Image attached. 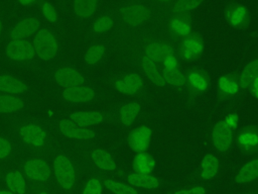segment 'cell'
Instances as JSON below:
<instances>
[{
    "mask_svg": "<svg viewBox=\"0 0 258 194\" xmlns=\"http://www.w3.org/2000/svg\"><path fill=\"white\" fill-rule=\"evenodd\" d=\"M14 131L18 141L31 151L42 152L51 143L50 131L38 121L21 120L15 125Z\"/></svg>",
    "mask_w": 258,
    "mask_h": 194,
    "instance_id": "obj_1",
    "label": "cell"
},
{
    "mask_svg": "<svg viewBox=\"0 0 258 194\" xmlns=\"http://www.w3.org/2000/svg\"><path fill=\"white\" fill-rule=\"evenodd\" d=\"M32 44L36 57L42 62L54 61L59 55V42L48 28L39 29L33 36Z\"/></svg>",
    "mask_w": 258,
    "mask_h": 194,
    "instance_id": "obj_2",
    "label": "cell"
},
{
    "mask_svg": "<svg viewBox=\"0 0 258 194\" xmlns=\"http://www.w3.org/2000/svg\"><path fill=\"white\" fill-rule=\"evenodd\" d=\"M51 171L53 172L57 185L64 191H71L77 181V172L72 159L63 154L58 153L52 160Z\"/></svg>",
    "mask_w": 258,
    "mask_h": 194,
    "instance_id": "obj_3",
    "label": "cell"
},
{
    "mask_svg": "<svg viewBox=\"0 0 258 194\" xmlns=\"http://www.w3.org/2000/svg\"><path fill=\"white\" fill-rule=\"evenodd\" d=\"M5 57L15 63H30L35 58L32 41L27 39H10L4 47Z\"/></svg>",
    "mask_w": 258,
    "mask_h": 194,
    "instance_id": "obj_4",
    "label": "cell"
},
{
    "mask_svg": "<svg viewBox=\"0 0 258 194\" xmlns=\"http://www.w3.org/2000/svg\"><path fill=\"white\" fill-rule=\"evenodd\" d=\"M57 131L64 137L76 140H91L96 137V132L91 127L82 126L70 120L69 118L60 119L55 124Z\"/></svg>",
    "mask_w": 258,
    "mask_h": 194,
    "instance_id": "obj_5",
    "label": "cell"
},
{
    "mask_svg": "<svg viewBox=\"0 0 258 194\" xmlns=\"http://www.w3.org/2000/svg\"><path fill=\"white\" fill-rule=\"evenodd\" d=\"M52 81L62 88H69L86 84L85 76L75 67L61 66L51 73Z\"/></svg>",
    "mask_w": 258,
    "mask_h": 194,
    "instance_id": "obj_6",
    "label": "cell"
},
{
    "mask_svg": "<svg viewBox=\"0 0 258 194\" xmlns=\"http://www.w3.org/2000/svg\"><path fill=\"white\" fill-rule=\"evenodd\" d=\"M23 174L26 178L34 182H45L51 176L49 164L41 158H30L23 163Z\"/></svg>",
    "mask_w": 258,
    "mask_h": 194,
    "instance_id": "obj_7",
    "label": "cell"
},
{
    "mask_svg": "<svg viewBox=\"0 0 258 194\" xmlns=\"http://www.w3.org/2000/svg\"><path fill=\"white\" fill-rule=\"evenodd\" d=\"M234 138V128L225 120L218 121L212 131V142L214 148L219 152H227L232 146Z\"/></svg>",
    "mask_w": 258,
    "mask_h": 194,
    "instance_id": "obj_8",
    "label": "cell"
},
{
    "mask_svg": "<svg viewBox=\"0 0 258 194\" xmlns=\"http://www.w3.org/2000/svg\"><path fill=\"white\" fill-rule=\"evenodd\" d=\"M60 97L64 102L72 104H82L94 100L96 97V92L92 87L84 84L69 88H62L60 92Z\"/></svg>",
    "mask_w": 258,
    "mask_h": 194,
    "instance_id": "obj_9",
    "label": "cell"
},
{
    "mask_svg": "<svg viewBox=\"0 0 258 194\" xmlns=\"http://www.w3.org/2000/svg\"><path fill=\"white\" fill-rule=\"evenodd\" d=\"M120 17L127 25H139L150 17V10L142 4H129L121 8Z\"/></svg>",
    "mask_w": 258,
    "mask_h": 194,
    "instance_id": "obj_10",
    "label": "cell"
},
{
    "mask_svg": "<svg viewBox=\"0 0 258 194\" xmlns=\"http://www.w3.org/2000/svg\"><path fill=\"white\" fill-rule=\"evenodd\" d=\"M40 26V21L34 16H27L19 20L9 31L10 39H27L34 35Z\"/></svg>",
    "mask_w": 258,
    "mask_h": 194,
    "instance_id": "obj_11",
    "label": "cell"
},
{
    "mask_svg": "<svg viewBox=\"0 0 258 194\" xmlns=\"http://www.w3.org/2000/svg\"><path fill=\"white\" fill-rule=\"evenodd\" d=\"M29 91V86L22 79L11 74H0V93L22 95Z\"/></svg>",
    "mask_w": 258,
    "mask_h": 194,
    "instance_id": "obj_12",
    "label": "cell"
},
{
    "mask_svg": "<svg viewBox=\"0 0 258 194\" xmlns=\"http://www.w3.org/2000/svg\"><path fill=\"white\" fill-rule=\"evenodd\" d=\"M68 118L82 126L91 127L103 123L106 120V115L96 110H80L70 113Z\"/></svg>",
    "mask_w": 258,
    "mask_h": 194,
    "instance_id": "obj_13",
    "label": "cell"
},
{
    "mask_svg": "<svg viewBox=\"0 0 258 194\" xmlns=\"http://www.w3.org/2000/svg\"><path fill=\"white\" fill-rule=\"evenodd\" d=\"M115 88L126 95H133L139 92L143 86V79L137 73H129L114 82Z\"/></svg>",
    "mask_w": 258,
    "mask_h": 194,
    "instance_id": "obj_14",
    "label": "cell"
},
{
    "mask_svg": "<svg viewBox=\"0 0 258 194\" xmlns=\"http://www.w3.org/2000/svg\"><path fill=\"white\" fill-rule=\"evenodd\" d=\"M152 135L151 128L146 125H141L135 128L129 135V146L136 153L145 152L149 146Z\"/></svg>",
    "mask_w": 258,
    "mask_h": 194,
    "instance_id": "obj_15",
    "label": "cell"
},
{
    "mask_svg": "<svg viewBox=\"0 0 258 194\" xmlns=\"http://www.w3.org/2000/svg\"><path fill=\"white\" fill-rule=\"evenodd\" d=\"M26 106V100L21 95L0 93V114H15Z\"/></svg>",
    "mask_w": 258,
    "mask_h": 194,
    "instance_id": "obj_16",
    "label": "cell"
},
{
    "mask_svg": "<svg viewBox=\"0 0 258 194\" xmlns=\"http://www.w3.org/2000/svg\"><path fill=\"white\" fill-rule=\"evenodd\" d=\"M4 182L7 189L14 194H27L25 176L19 170H9L4 176Z\"/></svg>",
    "mask_w": 258,
    "mask_h": 194,
    "instance_id": "obj_17",
    "label": "cell"
},
{
    "mask_svg": "<svg viewBox=\"0 0 258 194\" xmlns=\"http://www.w3.org/2000/svg\"><path fill=\"white\" fill-rule=\"evenodd\" d=\"M92 162L103 171H113L116 168V163L109 152L104 149H94L90 153Z\"/></svg>",
    "mask_w": 258,
    "mask_h": 194,
    "instance_id": "obj_18",
    "label": "cell"
},
{
    "mask_svg": "<svg viewBox=\"0 0 258 194\" xmlns=\"http://www.w3.org/2000/svg\"><path fill=\"white\" fill-rule=\"evenodd\" d=\"M204 50L202 40L196 36H189L185 38L181 44V56L184 60L189 61L199 57Z\"/></svg>",
    "mask_w": 258,
    "mask_h": 194,
    "instance_id": "obj_19",
    "label": "cell"
},
{
    "mask_svg": "<svg viewBox=\"0 0 258 194\" xmlns=\"http://www.w3.org/2000/svg\"><path fill=\"white\" fill-rule=\"evenodd\" d=\"M140 109H141L140 103L136 101L128 102L122 105L118 111V117L120 122L125 126H129L133 124V122L135 121V119L137 118L140 112Z\"/></svg>",
    "mask_w": 258,
    "mask_h": 194,
    "instance_id": "obj_20",
    "label": "cell"
},
{
    "mask_svg": "<svg viewBox=\"0 0 258 194\" xmlns=\"http://www.w3.org/2000/svg\"><path fill=\"white\" fill-rule=\"evenodd\" d=\"M128 182L132 186H136L139 188H144V189H155L159 187V180L146 173H134L130 174L127 178Z\"/></svg>",
    "mask_w": 258,
    "mask_h": 194,
    "instance_id": "obj_21",
    "label": "cell"
},
{
    "mask_svg": "<svg viewBox=\"0 0 258 194\" xmlns=\"http://www.w3.org/2000/svg\"><path fill=\"white\" fill-rule=\"evenodd\" d=\"M98 2L99 0H73V8L79 18L88 19L95 14Z\"/></svg>",
    "mask_w": 258,
    "mask_h": 194,
    "instance_id": "obj_22",
    "label": "cell"
},
{
    "mask_svg": "<svg viewBox=\"0 0 258 194\" xmlns=\"http://www.w3.org/2000/svg\"><path fill=\"white\" fill-rule=\"evenodd\" d=\"M173 54V50L170 45L162 42H151L145 48V57L149 58L153 62H160L167 55Z\"/></svg>",
    "mask_w": 258,
    "mask_h": 194,
    "instance_id": "obj_23",
    "label": "cell"
},
{
    "mask_svg": "<svg viewBox=\"0 0 258 194\" xmlns=\"http://www.w3.org/2000/svg\"><path fill=\"white\" fill-rule=\"evenodd\" d=\"M141 67L147 78L150 79L152 83H154L157 86H164L166 84L162 74L158 71L155 62H153L147 57H143L141 60Z\"/></svg>",
    "mask_w": 258,
    "mask_h": 194,
    "instance_id": "obj_24",
    "label": "cell"
},
{
    "mask_svg": "<svg viewBox=\"0 0 258 194\" xmlns=\"http://www.w3.org/2000/svg\"><path fill=\"white\" fill-rule=\"evenodd\" d=\"M258 178V158L246 163L238 172L236 181L240 184L249 183Z\"/></svg>",
    "mask_w": 258,
    "mask_h": 194,
    "instance_id": "obj_25",
    "label": "cell"
},
{
    "mask_svg": "<svg viewBox=\"0 0 258 194\" xmlns=\"http://www.w3.org/2000/svg\"><path fill=\"white\" fill-rule=\"evenodd\" d=\"M258 76V59H255L248 63L242 71L239 79V85L244 88H250L254 79Z\"/></svg>",
    "mask_w": 258,
    "mask_h": 194,
    "instance_id": "obj_26",
    "label": "cell"
},
{
    "mask_svg": "<svg viewBox=\"0 0 258 194\" xmlns=\"http://www.w3.org/2000/svg\"><path fill=\"white\" fill-rule=\"evenodd\" d=\"M219 170V160L214 155H207L204 157L201 165V176L203 179L214 178Z\"/></svg>",
    "mask_w": 258,
    "mask_h": 194,
    "instance_id": "obj_27",
    "label": "cell"
},
{
    "mask_svg": "<svg viewBox=\"0 0 258 194\" xmlns=\"http://www.w3.org/2000/svg\"><path fill=\"white\" fill-rule=\"evenodd\" d=\"M155 166V162L149 155L144 152L138 153L133 161V168L137 173L149 174Z\"/></svg>",
    "mask_w": 258,
    "mask_h": 194,
    "instance_id": "obj_28",
    "label": "cell"
},
{
    "mask_svg": "<svg viewBox=\"0 0 258 194\" xmlns=\"http://www.w3.org/2000/svg\"><path fill=\"white\" fill-rule=\"evenodd\" d=\"M106 54V47L102 43H95L91 45L85 54L84 61L88 66H95L101 62Z\"/></svg>",
    "mask_w": 258,
    "mask_h": 194,
    "instance_id": "obj_29",
    "label": "cell"
},
{
    "mask_svg": "<svg viewBox=\"0 0 258 194\" xmlns=\"http://www.w3.org/2000/svg\"><path fill=\"white\" fill-rule=\"evenodd\" d=\"M187 82L189 86L198 92H204L209 87V79L206 74L201 71H191L187 76Z\"/></svg>",
    "mask_w": 258,
    "mask_h": 194,
    "instance_id": "obj_30",
    "label": "cell"
},
{
    "mask_svg": "<svg viewBox=\"0 0 258 194\" xmlns=\"http://www.w3.org/2000/svg\"><path fill=\"white\" fill-rule=\"evenodd\" d=\"M162 76L163 79L165 81L166 84L175 86V87H180L182 85H184L185 83V78L183 76V74L177 69H173V70H164L162 72Z\"/></svg>",
    "mask_w": 258,
    "mask_h": 194,
    "instance_id": "obj_31",
    "label": "cell"
},
{
    "mask_svg": "<svg viewBox=\"0 0 258 194\" xmlns=\"http://www.w3.org/2000/svg\"><path fill=\"white\" fill-rule=\"evenodd\" d=\"M218 86L220 91L228 96L234 95L239 91V84L236 82V80L229 76H222L219 79Z\"/></svg>",
    "mask_w": 258,
    "mask_h": 194,
    "instance_id": "obj_32",
    "label": "cell"
},
{
    "mask_svg": "<svg viewBox=\"0 0 258 194\" xmlns=\"http://www.w3.org/2000/svg\"><path fill=\"white\" fill-rule=\"evenodd\" d=\"M104 184H105V187L111 192H113L114 194H138L133 187L115 180H111V179L105 180Z\"/></svg>",
    "mask_w": 258,
    "mask_h": 194,
    "instance_id": "obj_33",
    "label": "cell"
},
{
    "mask_svg": "<svg viewBox=\"0 0 258 194\" xmlns=\"http://www.w3.org/2000/svg\"><path fill=\"white\" fill-rule=\"evenodd\" d=\"M203 2L204 0H177L172 7V11L175 14H184L198 8Z\"/></svg>",
    "mask_w": 258,
    "mask_h": 194,
    "instance_id": "obj_34",
    "label": "cell"
},
{
    "mask_svg": "<svg viewBox=\"0 0 258 194\" xmlns=\"http://www.w3.org/2000/svg\"><path fill=\"white\" fill-rule=\"evenodd\" d=\"M15 144L11 138L5 135H0V161L8 159L14 153Z\"/></svg>",
    "mask_w": 258,
    "mask_h": 194,
    "instance_id": "obj_35",
    "label": "cell"
},
{
    "mask_svg": "<svg viewBox=\"0 0 258 194\" xmlns=\"http://www.w3.org/2000/svg\"><path fill=\"white\" fill-rule=\"evenodd\" d=\"M113 26V19L109 15H103L99 17L93 24V30L96 33H102L109 30Z\"/></svg>",
    "mask_w": 258,
    "mask_h": 194,
    "instance_id": "obj_36",
    "label": "cell"
},
{
    "mask_svg": "<svg viewBox=\"0 0 258 194\" xmlns=\"http://www.w3.org/2000/svg\"><path fill=\"white\" fill-rule=\"evenodd\" d=\"M239 142L242 147L253 148L258 144V134L254 131H244L239 135Z\"/></svg>",
    "mask_w": 258,
    "mask_h": 194,
    "instance_id": "obj_37",
    "label": "cell"
},
{
    "mask_svg": "<svg viewBox=\"0 0 258 194\" xmlns=\"http://www.w3.org/2000/svg\"><path fill=\"white\" fill-rule=\"evenodd\" d=\"M171 28L172 30L178 35H187L190 31V26L187 22L182 20L181 18H174L171 21Z\"/></svg>",
    "mask_w": 258,
    "mask_h": 194,
    "instance_id": "obj_38",
    "label": "cell"
},
{
    "mask_svg": "<svg viewBox=\"0 0 258 194\" xmlns=\"http://www.w3.org/2000/svg\"><path fill=\"white\" fill-rule=\"evenodd\" d=\"M82 194H102V184L97 178H91L86 183Z\"/></svg>",
    "mask_w": 258,
    "mask_h": 194,
    "instance_id": "obj_39",
    "label": "cell"
},
{
    "mask_svg": "<svg viewBox=\"0 0 258 194\" xmlns=\"http://www.w3.org/2000/svg\"><path fill=\"white\" fill-rule=\"evenodd\" d=\"M41 13L43 17L49 22H55L57 20V13L54 7L47 1L43 2L41 5Z\"/></svg>",
    "mask_w": 258,
    "mask_h": 194,
    "instance_id": "obj_40",
    "label": "cell"
},
{
    "mask_svg": "<svg viewBox=\"0 0 258 194\" xmlns=\"http://www.w3.org/2000/svg\"><path fill=\"white\" fill-rule=\"evenodd\" d=\"M162 62L164 65V70H173L178 68V61L173 54H170L164 57Z\"/></svg>",
    "mask_w": 258,
    "mask_h": 194,
    "instance_id": "obj_41",
    "label": "cell"
},
{
    "mask_svg": "<svg viewBox=\"0 0 258 194\" xmlns=\"http://www.w3.org/2000/svg\"><path fill=\"white\" fill-rule=\"evenodd\" d=\"M244 17H245V10L242 7H238L232 12L230 16V20L234 25H237L243 21Z\"/></svg>",
    "mask_w": 258,
    "mask_h": 194,
    "instance_id": "obj_42",
    "label": "cell"
},
{
    "mask_svg": "<svg viewBox=\"0 0 258 194\" xmlns=\"http://www.w3.org/2000/svg\"><path fill=\"white\" fill-rule=\"evenodd\" d=\"M206 189L202 186H195L189 189H183L175 191L173 194H206Z\"/></svg>",
    "mask_w": 258,
    "mask_h": 194,
    "instance_id": "obj_43",
    "label": "cell"
},
{
    "mask_svg": "<svg viewBox=\"0 0 258 194\" xmlns=\"http://www.w3.org/2000/svg\"><path fill=\"white\" fill-rule=\"evenodd\" d=\"M225 121L232 127V128H235L237 126V123H238V116L236 114H230L226 119Z\"/></svg>",
    "mask_w": 258,
    "mask_h": 194,
    "instance_id": "obj_44",
    "label": "cell"
},
{
    "mask_svg": "<svg viewBox=\"0 0 258 194\" xmlns=\"http://www.w3.org/2000/svg\"><path fill=\"white\" fill-rule=\"evenodd\" d=\"M253 95L258 99V76L254 79V81L252 82L251 86H250Z\"/></svg>",
    "mask_w": 258,
    "mask_h": 194,
    "instance_id": "obj_45",
    "label": "cell"
},
{
    "mask_svg": "<svg viewBox=\"0 0 258 194\" xmlns=\"http://www.w3.org/2000/svg\"><path fill=\"white\" fill-rule=\"evenodd\" d=\"M36 0H18L19 3L23 4V5H29V4H32L34 3Z\"/></svg>",
    "mask_w": 258,
    "mask_h": 194,
    "instance_id": "obj_46",
    "label": "cell"
},
{
    "mask_svg": "<svg viewBox=\"0 0 258 194\" xmlns=\"http://www.w3.org/2000/svg\"><path fill=\"white\" fill-rule=\"evenodd\" d=\"M0 194H14V193L8 189H0Z\"/></svg>",
    "mask_w": 258,
    "mask_h": 194,
    "instance_id": "obj_47",
    "label": "cell"
},
{
    "mask_svg": "<svg viewBox=\"0 0 258 194\" xmlns=\"http://www.w3.org/2000/svg\"><path fill=\"white\" fill-rule=\"evenodd\" d=\"M3 29H4V24H3L2 19H0V36H1L2 32H3Z\"/></svg>",
    "mask_w": 258,
    "mask_h": 194,
    "instance_id": "obj_48",
    "label": "cell"
},
{
    "mask_svg": "<svg viewBox=\"0 0 258 194\" xmlns=\"http://www.w3.org/2000/svg\"><path fill=\"white\" fill-rule=\"evenodd\" d=\"M36 194H49V193L47 191H45V190H38Z\"/></svg>",
    "mask_w": 258,
    "mask_h": 194,
    "instance_id": "obj_49",
    "label": "cell"
},
{
    "mask_svg": "<svg viewBox=\"0 0 258 194\" xmlns=\"http://www.w3.org/2000/svg\"><path fill=\"white\" fill-rule=\"evenodd\" d=\"M159 2H167V1H170V0H157Z\"/></svg>",
    "mask_w": 258,
    "mask_h": 194,
    "instance_id": "obj_50",
    "label": "cell"
}]
</instances>
